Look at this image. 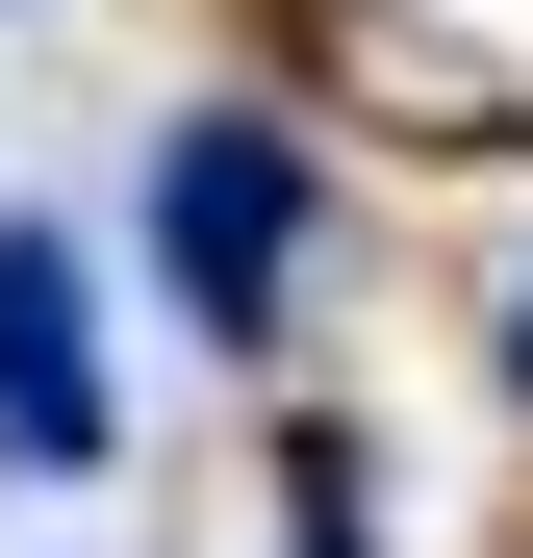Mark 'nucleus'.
<instances>
[{"mask_svg":"<svg viewBox=\"0 0 533 558\" xmlns=\"http://www.w3.org/2000/svg\"><path fill=\"white\" fill-rule=\"evenodd\" d=\"M153 279H178V330H280V279H305V153L254 128V102H204V128H153Z\"/></svg>","mask_w":533,"mask_h":558,"instance_id":"1","label":"nucleus"},{"mask_svg":"<svg viewBox=\"0 0 533 558\" xmlns=\"http://www.w3.org/2000/svg\"><path fill=\"white\" fill-rule=\"evenodd\" d=\"M0 483H102V330L51 229H0Z\"/></svg>","mask_w":533,"mask_h":558,"instance_id":"2","label":"nucleus"},{"mask_svg":"<svg viewBox=\"0 0 533 558\" xmlns=\"http://www.w3.org/2000/svg\"><path fill=\"white\" fill-rule=\"evenodd\" d=\"M508 381H533V279H508Z\"/></svg>","mask_w":533,"mask_h":558,"instance_id":"3","label":"nucleus"}]
</instances>
